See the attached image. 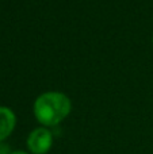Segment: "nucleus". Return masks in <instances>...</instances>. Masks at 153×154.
Returning <instances> with one entry per match:
<instances>
[{
	"label": "nucleus",
	"mask_w": 153,
	"mask_h": 154,
	"mask_svg": "<svg viewBox=\"0 0 153 154\" xmlns=\"http://www.w3.org/2000/svg\"><path fill=\"white\" fill-rule=\"evenodd\" d=\"M72 111L70 99L58 91L41 93L34 101L33 112L42 127H56Z\"/></svg>",
	"instance_id": "1"
},
{
	"label": "nucleus",
	"mask_w": 153,
	"mask_h": 154,
	"mask_svg": "<svg viewBox=\"0 0 153 154\" xmlns=\"http://www.w3.org/2000/svg\"><path fill=\"white\" fill-rule=\"evenodd\" d=\"M12 150L10 149V146H8L5 142H0V154H11Z\"/></svg>",
	"instance_id": "4"
},
{
	"label": "nucleus",
	"mask_w": 153,
	"mask_h": 154,
	"mask_svg": "<svg viewBox=\"0 0 153 154\" xmlns=\"http://www.w3.org/2000/svg\"><path fill=\"white\" fill-rule=\"evenodd\" d=\"M11 154H30L29 152H23V150H12Z\"/></svg>",
	"instance_id": "5"
},
{
	"label": "nucleus",
	"mask_w": 153,
	"mask_h": 154,
	"mask_svg": "<svg viewBox=\"0 0 153 154\" xmlns=\"http://www.w3.org/2000/svg\"><path fill=\"white\" fill-rule=\"evenodd\" d=\"M16 126V115L11 108L0 106V142H4L12 134Z\"/></svg>",
	"instance_id": "3"
},
{
	"label": "nucleus",
	"mask_w": 153,
	"mask_h": 154,
	"mask_svg": "<svg viewBox=\"0 0 153 154\" xmlns=\"http://www.w3.org/2000/svg\"><path fill=\"white\" fill-rule=\"evenodd\" d=\"M53 133L48 127H37L27 137V149L30 154H48L53 146Z\"/></svg>",
	"instance_id": "2"
},
{
	"label": "nucleus",
	"mask_w": 153,
	"mask_h": 154,
	"mask_svg": "<svg viewBox=\"0 0 153 154\" xmlns=\"http://www.w3.org/2000/svg\"><path fill=\"white\" fill-rule=\"evenodd\" d=\"M152 42H153V37H152Z\"/></svg>",
	"instance_id": "6"
}]
</instances>
